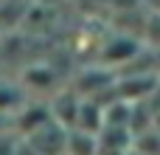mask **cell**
I'll use <instances>...</instances> for the list:
<instances>
[{
  "label": "cell",
  "instance_id": "6da1fadb",
  "mask_svg": "<svg viewBox=\"0 0 160 155\" xmlns=\"http://www.w3.org/2000/svg\"><path fill=\"white\" fill-rule=\"evenodd\" d=\"M14 124H17V130H20V136H31V133H37V130H42L45 124H51L53 119H51V107L48 104H42V102H25L20 110H17V116L11 119Z\"/></svg>",
  "mask_w": 160,
  "mask_h": 155
},
{
  "label": "cell",
  "instance_id": "7a4b0ae2",
  "mask_svg": "<svg viewBox=\"0 0 160 155\" xmlns=\"http://www.w3.org/2000/svg\"><path fill=\"white\" fill-rule=\"evenodd\" d=\"M25 102H28V96H25V88H22V85L0 79V116H3V119L11 121V119L17 116V110H20Z\"/></svg>",
  "mask_w": 160,
  "mask_h": 155
},
{
  "label": "cell",
  "instance_id": "3957f363",
  "mask_svg": "<svg viewBox=\"0 0 160 155\" xmlns=\"http://www.w3.org/2000/svg\"><path fill=\"white\" fill-rule=\"evenodd\" d=\"M141 54V45L132 40V37H112L107 51H104V59L107 65H118V62H129Z\"/></svg>",
  "mask_w": 160,
  "mask_h": 155
},
{
  "label": "cell",
  "instance_id": "277c9868",
  "mask_svg": "<svg viewBox=\"0 0 160 155\" xmlns=\"http://www.w3.org/2000/svg\"><path fill=\"white\" fill-rule=\"evenodd\" d=\"M65 155H98V138L93 133L68 130L65 133Z\"/></svg>",
  "mask_w": 160,
  "mask_h": 155
}]
</instances>
